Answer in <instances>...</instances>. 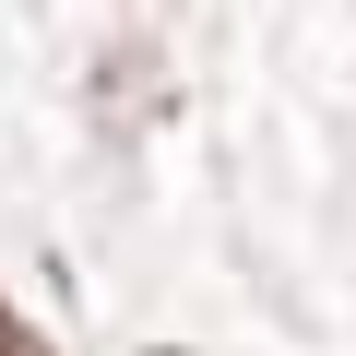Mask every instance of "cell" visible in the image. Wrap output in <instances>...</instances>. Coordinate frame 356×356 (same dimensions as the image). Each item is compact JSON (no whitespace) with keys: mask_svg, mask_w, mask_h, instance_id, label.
I'll use <instances>...</instances> for the list:
<instances>
[{"mask_svg":"<svg viewBox=\"0 0 356 356\" xmlns=\"http://www.w3.org/2000/svg\"><path fill=\"white\" fill-rule=\"evenodd\" d=\"M0 356H48V332H36V321H24L13 297H0Z\"/></svg>","mask_w":356,"mask_h":356,"instance_id":"6da1fadb","label":"cell"}]
</instances>
